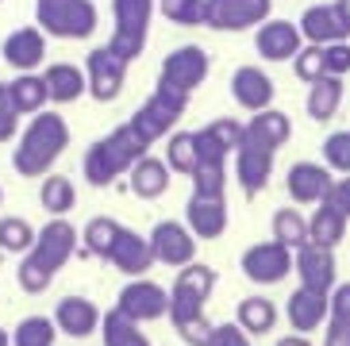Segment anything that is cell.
I'll return each instance as SVG.
<instances>
[{
  "instance_id": "1",
  "label": "cell",
  "mask_w": 350,
  "mask_h": 346,
  "mask_svg": "<svg viewBox=\"0 0 350 346\" xmlns=\"http://www.w3.org/2000/svg\"><path fill=\"white\" fill-rule=\"evenodd\" d=\"M70 146V123L58 112H39L23 123L16 150H12V170L20 177H46L54 170V162L66 154Z\"/></svg>"
},
{
  "instance_id": "2",
  "label": "cell",
  "mask_w": 350,
  "mask_h": 346,
  "mask_svg": "<svg viewBox=\"0 0 350 346\" xmlns=\"http://www.w3.org/2000/svg\"><path fill=\"white\" fill-rule=\"evenodd\" d=\"M35 23L54 39H89L100 12L93 0H35Z\"/></svg>"
},
{
  "instance_id": "3",
  "label": "cell",
  "mask_w": 350,
  "mask_h": 346,
  "mask_svg": "<svg viewBox=\"0 0 350 346\" xmlns=\"http://www.w3.org/2000/svg\"><path fill=\"white\" fill-rule=\"evenodd\" d=\"M31 254L39 258L51 274H58V269H66L73 258L81 254V231H77L66 215H51V219L39 227V235H35Z\"/></svg>"
},
{
  "instance_id": "4",
  "label": "cell",
  "mask_w": 350,
  "mask_h": 346,
  "mask_svg": "<svg viewBox=\"0 0 350 346\" xmlns=\"http://www.w3.org/2000/svg\"><path fill=\"white\" fill-rule=\"evenodd\" d=\"M293 258H297V254H293L288 246H281L278 239H269V243L247 246L243 258H239V269H243L247 281L269 289V285H281V281L293 274Z\"/></svg>"
},
{
  "instance_id": "5",
  "label": "cell",
  "mask_w": 350,
  "mask_h": 346,
  "mask_svg": "<svg viewBox=\"0 0 350 346\" xmlns=\"http://www.w3.org/2000/svg\"><path fill=\"white\" fill-rule=\"evenodd\" d=\"M85 77H89V96L96 104H112L127 85V62L104 42L85 54Z\"/></svg>"
},
{
  "instance_id": "6",
  "label": "cell",
  "mask_w": 350,
  "mask_h": 346,
  "mask_svg": "<svg viewBox=\"0 0 350 346\" xmlns=\"http://www.w3.org/2000/svg\"><path fill=\"white\" fill-rule=\"evenodd\" d=\"M116 308L135 323H154L170 316V289H162L150 277H131L116 296Z\"/></svg>"
},
{
  "instance_id": "7",
  "label": "cell",
  "mask_w": 350,
  "mask_h": 346,
  "mask_svg": "<svg viewBox=\"0 0 350 346\" xmlns=\"http://www.w3.org/2000/svg\"><path fill=\"white\" fill-rule=\"evenodd\" d=\"M208 70H212V58H208L204 46L185 42V46H174V51L162 58V70H158V81L174 85L181 92H196L208 81Z\"/></svg>"
},
{
  "instance_id": "8",
  "label": "cell",
  "mask_w": 350,
  "mask_h": 346,
  "mask_svg": "<svg viewBox=\"0 0 350 346\" xmlns=\"http://www.w3.org/2000/svg\"><path fill=\"white\" fill-rule=\"evenodd\" d=\"M150 250H154L158 265H170V269H185L189 262H196V239L185 227V219H158L150 227Z\"/></svg>"
},
{
  "instance_id": "9",
  "label": "cell",
  "mask_w": 350,
  "mask_h": 346,
  "mask_svg": "<svg viewBox=\"0 0 350 346\" xmlns=\"http://www.w3.org/2000/svg\"><path fill=\"white\" fill-rule=\"evenodd\" d=\"M304 46V35H300V23L293 20H273L254 27V51L262 62H293Z\"/></svg>"
},
{
  "instance_id": "10",
  "label": "cell",
  "mask_w": 350,
  "mask_h": 346,
  "mask_svg": "<svg viewBox=\"0 0 350 346\" xmlns=\"http://www.w3.org/2000/svg\"><path fill=\"white\" fill-rule=\"evenodd\" d=\"M0 58L8 62L16 73H39V66L46 62V31L39 23L8 31L4 42H0Z\"/></svg>"
},
{
  "instance_id": "11",
  "label": "cell",
  "mask_w": 350,
  "mask_h": 346,
  "mask_svg": "<svg viewBox=\"0 0 350 346\" xmlns=\"http://www.w3.org/2000/svg\"><path fill=\"white\" fill-rule=\"evenodd\" d=\"M100 319H104V312L96 308V300H89V296H81V293H70L54 304V327H58V335H66V338L96 335V331H100Z\"/></svg>"
},
{
  "instance_id": "12",
  "label": "cell",
  "mask_w": 350,
  "mask_h": 346,
  "mask_svg": "<svg viewBox=\"0 0 350 346\" xmlns=\"http://www.w3.org/2000/svg\"><path fill=\"white\" fill-rule=\"evenodd\" d=\"M331 185H335V177L323 162H293L285 173V193L293 204H312L316 208L331 196Z\"/></svg>"
},
{
  "instance_id": "13",
  "label": "cell",
  "mask_w": 350,
  "mask_h": 346,
  "mask_svg": "<svg viewBox=\"0 0 350 346\" xmlns=\"http://www.w3.org/2000/svg\"><path fill=\"white\" fill-rule=\"evenodd\" d=\"M285 319L297 335H312L319 327H327L331 319V296L327 293H316V289H304L297 285L285 300Z\"/></svg>"
},
{
  "instance_id": "14",
  "label": "cell",
  "mask_w": 350,
  "mask_h": 346,
  "mask_svg": "<svg viewBox=\"0 0 350 346\" xmlns=\"http://www.w3.org/2000/svg\"><path fill=\"white\" fill-rule=\"evenodd\" d=\"M293 274L304 289H316V293H327L339 285V262H335V250H323V246H304L293 258Z\"/></svg>"
},
{
  "instance_id": "15",
  "label": "cell",
  "mask_w": 350,
  "mask_h": 346,
  "mask_svg": "<svg viewBox=\"0 0 350 346\" xmlns=\"http://www.w3.org/2000/svg\"><path fill=\"white\" fill-rule=\"evenodd\" d=\"M273 77H269L262 66H239L231 73V96H235L239 108H247L250 116L273 108Z\"/></svg>"
},
{
  "instance_id": "16",
  "label": "cell",
  "mask_w": 350,
  "mask_h": 346,
  "mask_svg": "<svg viewBox=\"0 0 350 346\" xmlns=\"http://www.w3.org/2000/svg\"><path fill=\"white\" fill-rule=\"evenodd\" d=\"M273 154L278 150H266V146H254V143H243L235 150V181L247 196H258L269 185V177H273Z\"/></svg>"
},
{
  "instance_id": "17",
  "label": "cell",
  "mask_w": 350,
  "mask_h": 346,
  "mask_svg": "<svg viewBox=\"0 0 350 346\" xmlns=\"http://www.w3.org/2000/svg\"><path fill=\"white\" fill-rule=\"evenodd\" d=\"M108 265H116L124 277H146L150 265H154L150 239L139 235V231H131V227H124L120 239H116V246H112V254H108Z\"/></svg>"
},
{
  "instance_id": "18",
  "label": "cell",
  "mask_w": 350,
  "mask_h": 346,
  "mask_svg": "<svg viewBox=\"0 0 350 346\" xmlns=\"http://www.w3.org/2000/svg\"><path fill=\"white\" fill-rule=\"evenodd\" d=\"M185 227L200 239V243L219 239V235L227 231V200L224 196H189Z\"/></svg>"
},
{
  "instance_id": "19",
  "label": "cell",
  "mask_w": 350,
  "mask_h": 346,
  "mask_svg": "<svg viewBox=\"0 0 350 346\" xmlns=\"http://www.w3.org/2000/svg\"><path fill=\"white\" fill-rule=\"evenodd\" d=\"M300 35L312 46H331V42L350 39V31L342 27L339 12L331 8V4H308V8L300 12Z\"/></svg>"
},
{
  "instance_id": "20",
  "label": "cell",
  "mask_w": 350,
  "mask_h": 346,
  "mask_svg": "<svg viewBox=\"0 0 350 346\" xmlns=\"http://www.w3.org/2000/svg\"><path fill=\"white\" fill-rule=\"evenodd\" d=\"M170 177H174V170L165 165V158L146 154V158H139V162L127 170V189H131L139 200H158V196H165V189H170Z\"/></svg>"
},
{
  "instance_id": "21",
  "label": "cell",
  "mask_w": 350,
  "mask_h": 346,
  "mask_svg": "<svg viewBox=\"0 0 350 346\" xmlns=\"http://www.w3.org/2000/svg\"><path fill=\"white\" fill-rule=\"evenodd\" d=\"M42 81H46V92H51V104H73L89 92V77L73 62H51V66H42Z\"/></svg>"
},
{
  "instance_id": "22",
  "label": "cell",
  "mask_w": 350,
  "mask_h": 346,
  "mask_svg": "<svg viewBox=\"0 0 350 346\" xmlns=\"http://www.w3.org/2000/svg\"><path fill=\"white\" fill-rule=\"evenodd\" d=\"M347 224L350 215L339 212L331 200L316 204L308 215V246H323V250H335V246L347 239Z\"/></svg>"
},
{
  "instance_id": "23",
  "label": "cell",
  "mask_w": 350,
  "mask_h": 346,
  "mask_svg": "<svg viewBox=\"0 0 350 346\" xmlns=\"http://www.w3.org/2000/svg\"><path fill=\"white\" fill-rule=\"evenodd\" d=\"M288 139H293V120L281 108H266V112H254L247 120V143L266 146V150H281Z\"/></svg>"
},
{
  "instance_id": "24",
  "label": "cell",
  "mask_w": 350,
  "mask_h": 346,
  "mask_svg": "<svg viewBox=\"0 0 350 346\" xmlns=\"http://www.w3.org/2000/svg\"><path fill=\"white\" fill-rule=\"evenodd\" d=\"M81 177H85V185H93V189H108V185H116L120 177H124V170H120L116 154L108 150L104 139H96V143L85 146V154H81Z\"/></svg>"
},
{
  "instance_id": "25",
  "label": "cell",
  "mask_w": 350,
  "mask_h": 346,
  "mask_svg": "<svg viewBox=\"0 0 350 346\" xmlns=\"http://www.w3.org/2000/svg\"><path fill=\"white\" fill-rule=\"evenodd\" d=\"M278 319H281V312H278V304L269 300V296H243L235 304V323L247 331L250 338H258V335H269L273 327H278Z\"/></svg>"
},
{
  "instance_id": "26",
  "label": "cell",
  "mask_w": 350,
  "mask_h": 346,
  "mask_svg": "<svg viewBox=\"0 0 350 346\" xmlns=\"http://www.w3.org/2000/svg\"><path fill=\"white\" fill-rule=\"evenodd\" d=\"M342 77H319V81L308 85V96H304V112L312 116L316 123H331L342 108Z\"/></svg>"
},
{
  "instance_id": "27",
  "label": "cell",
  "mask_w": 350,
  "mask_h": 346,
  "mask_svg": "<svg viewBox=\"0 0 350 346\" xmlns=\"http://www.w3.org/2000/svg\"><path fill=\"white\" fill-rule=\"evenodd\" d=\"M12 89V104H16V112L20 116H39L46 112V104H51V92H46V81H42V73H16L8 81Z\"/></svg>"
},
{
  "instance_id": "28",
  "label": "cell",
  "mask_w": 350,
  "mask_h": 346,
  "mask_svg": "<svg viewBox=\"0 0 350 346\" xmlns=\"http://www.w3.org/2000/svg\"><path fill=\"white\" fill-rule=\"evenodd\" d=\"M120 231H124V224H116L112 215H93L81 231V258H100V262H108Z\"/></svg>"
},
{
  "instance_id": "29",
  "label": "cell",
  "mask_w": 350,
  "mask_h": 346,
  "mask_svg": "<svg viewBox=\"0 0 350 346\" xmlns=\"http://www.w3.org/2000/svg\"><path fill=\"white\" fill-rule=\"evenodd\" d=\"M100 343L104 346H150V338H146L143 323L127 319L120 308H108L100 319Z\"/></svg>"
},
{
  "instance_id": "30",
  "label": "cell",
  "mask_w": 350,
  "mask_h": 346,
  "mask_svg": "<svg viewBox=\"0 0 350 346\" xmlns=\"http://www.w3.org/2000/svg\"><path fill=\"white\" fill-rule=\"evenodd\" d=\"M39 204L46 215H70L77 208V185L62 173H46L39 185Z\"/></svg>"
},
{
  "instance_id": "31",
  "label": "cell",
  "mask_w": 350,
  "mask_h": 346,
  "mask_svg": "<svg viewBox=\"0 0 350 346\" xmlns=\"http://www.w3.org/2000/svg\"><path fill=\"white\" fill-rule=\"evenodd\" d=\"M104 143H108V150L116 154V162H120V170H131L139 158H146L150 154V143H146L143 135L135 131L131 123H120V127H112V131L104 135Z\"/></svg>"
},
{
  "instance_id": "32",
  "label": "cell",
  "mask_w": 350,
  "mask_h": 346,
  "mask_svg": "<svg viewBox=\"0 0 350 346\" xmlns=\"http://www.w3.org/2000/svg\"><path fill=\"white\" fill-rule=\"evenodd\" d=\"M269 231L281 246H288L293 254L308 246V215H300V208H278L269 219Z\"/></svg>"
},
{
  "instance_id": "33",
  "label": "cell",
  "mask_w": 350,
  "mask_h": 346,
  "mask_svg": "<svg viewBox=\"0 0 350 346\" xmlns=\"http://www.w3.org/2000/svg\"><path fill=\"white\" fill-rule=\"evenodd\" d=\"M158 0H112V27L116 31H150Z\"/></svg>"
},
{
  "instance_id": "34",
  "label": "cell",
  "mask_w": 350,
  "mask_h": 346,
  "mask_svg": "<svg viewBox=\"0 0 350 346\" xmlns=\"http://www.w3.org/2000/svg\"><path fill=\"white\" fill-rule=\"evenodd\" d=\"M39 227H31L23 215H0V250L4 254H31Z\"/></svg>"
},
{
  "instance_id": "35",
  "label": "cell",
  "mask_w": 350,
  "mask_h": 346,
  "mask_svg": "<svg viewBox=\"0 0 350 346\" xmlns=\"http://www.w3.org/2000/svg\"><path fill=\"white\" fill-rule=\"evenodd\" d=\"M127 123H131V127H135L139 135H143V139H146L150 146H154L158 139H170V135H174V127H177V123L170 120L165 112H158V108H154L150 101L139 104V108L131 112V120H127Z\"/></svg>"
},
{
  "instance_id": "36",
  "label": "cell",
  "mask_w": 350,
  "mask_h": 346,
  "mask_svg": "<svg viewBox=\"0 0 350 346\" xmlns=\"http://www.w3.org/2000/svg\"><path fill=\"white\" fill-rule=\"evenodd\" d=\"M54 343H58L54 316H23L12 327V346H54Z\"/></svg>"
},
{
  "instance_id": "37",
  "label": "cell",
  "mask_w": 350,
  "mask_h": 346,
  "mask_svg": "<svg viewBox=\"0 0 350 346\" xmlns=\"http://www.w3.org/2000/svg\"><path fill=\"white\" fill-rule=\"evenodd\" d=\"M216 269L212 265H204V262H189L185 269H177V277H174V289H181V293H189V296H196V300H204L208 304V296L216 293Z\"/></svg>"
},
{
  "instance_id": "38",
  "label": "cell",
  "mask_w": 350,
  "mask_h": 346,
  "mask_svg": "<svg viewBox=\"0 0 350 346\" xmlns=\"http://www.w3.org/2000/svg\"><path fill=\"white\" fill-rule=\"evenodd\" d=\"M165 165H170L177 177H193V170H196L193 131H174L170 139H165Z\"/></svg>"
},
{
  "instance_id": "39",
  "label": "cell",
  "mask_w": 350,
  "mask_h": 346,
  "mask_svg": "<svg viewBox=\"0 0 350 346\" xmlns=\"http://www.w3.org/2000/svg\"><path fill=\"white\" fill-rule=\"evenodd\" d=\"M16 285H20L27 296H42L46 289L54 285V274L35 254H23L20 265H16Z\"/></svg>"
},
{
  "instance_id": "40",
  "label": "cell",
  "mask_w": 350,
  "mask_h": 346,
  "mask_svg": "<svg viewBox=\"0 0 350 346\" xmlns=\"http://www.w3.org/2000/svg\"><path fill=\"white\" fill-rule=\"evenodd\" d=\"M189 181H193V196H224L227 193V162H200Z\"/></svg>"
},
{
  "instance_id": "41",
  "label": "cell",
  "mask_w": 350,
  "mask_h": 346,
  "mask_svg": "<svg viewBox=\"0 0 350 346\" xmlns=\"http://www.w3.org/2000/svg\"><path fill=\"white\" fill-rule=\"evenodd\" d=\"M319 154H323V165H327L331 173H350V127H342V131H331L327 139H323V146H319Z\"/></svg>"
},
{
  "instance_id": "42",
  "label": "cell",
  "mask_w": 350,
  "mask_h": 346,
  "mask_svg": "<svg viewBox=\"0 0 350 346\" xmlns=\"http://www.w3.org/2000/svg\"><path fill=\"white\" fill-rule=\"evenodd\" d=\"M158 12L177 27H200L204 23V0H158Z\"/></svg>"
},
{
  "instance_id": "43",
  "label": "cell",
  "mask_w": 350,
  "mask_h": 346,
  "mask_svg": "<svg viewBox=\"0 0 350 346\" xmlns=\"http://www.w3.org/2000/svg\"><path fill=\"white\" fill-rule=\"evenodd\" d=\"M189 96H193V92H181V89H174V85L158 81V85H154V92H150L146 101L154 104L158 112H165L174 123H181V116H185V108H189Z\"/></svg>"
},
{
  "instance_id": "44",
  "label": "cell",
  "mask_w": 350,
  "mask_h": 346,
  "mask_svg": "<svg viewBox=\"0 0 350 346\" xmlns=\"http://www.w3.org/2000/svg\"><path fill=\"white\" fill-rule=\"evenodd\" d=\"M293 73H297V81H304V85L319 81V77H327V66H323V46L304 42V46H300V54L293 58Z\"/></svg>"
},
{
  "instance_id": "45",
  "label": "cell",
  "mask_w": 350,
  "mask_h": 346,
  "mask_svg": "<svg viewBox=\"0 0 350 346\" xmlns=\"http://www.w3.org/2000/svg\"><path fill=\"white\" fill-rule=\"evenodd\" d=\"M204 127H208V135H212V139H216V143L224 146L227 154H235L239 146L247 143V123L231 120V116H219V120L204 123Z\"/></svg>"
},
{
  "instance_id": "46",
  "label": "cell",
  "mask_w": 350,
  "mask_h": 346,
  "mask_svg": "<svg viewBox=\"0 0 350 346\" xmlns=\"http://www.w3.org/2000/svg\"><path fill=\"white\" fill-rule=\"evenodd\" d=\"M20 131H23V116L16 112V104H12L8 81H0V143L20 139Z\"/></svg>"
},
{
  "instance_id": "47",
  "label": "cell",
  "mask_w": 350,
  "mask_h": 346,
  "mask_svg": "<svg viewBox=\"0 0 350 346\" xmlns=\"http://www.w3.org/2000/svg\"><path fill=\"white\" fill-rule=\"evenodd\" d=\"M108 46H112V51L120 54L127 66H131V62L146 51V35H143V31H116V27H112V39H108Z\"/></svg>"
},
{
  "instance_id": "48",
  "label": "cell",
  "mask_w": 350,
  "mask_h": 346,
  "mask_svg": "<svg viewBox=\"0 0 350 346\" xmlns=\"http://www.w3.org/2000/svg\"><path fill=\"white\" fill-rule=\"evenodd\" d=\"M174 331H177V338H181L185 346H208V343H212V331H216V323H212L208 316H196V319L177 323Z\"/></svg>"
},
{
  "instance_id": "49",
  "label": "cell",
  "mask_w": 350,
  "mask_h": 346,
  "mask_svg": "<svg viewBox=\"0 0 350 346\" xmlns=\"http://www.w3.org/2000/svg\"><path fill=\"white\" fill-rule=\"evenodd\" d=\"M323 66H327L331 77H347L350 73V39L323 46Z\"/></svg>"
},
{
  "instance_id": "50",
  "label": "cell",
  "mask_w": 350,
  "mask_h": 346,
  "mask_svg": "<svg viewBox=\"0 0 350 346\" xmlns=\"http://www.w3.org/2000/svg\"><path fill=\"white\" fill-rule=\"evenodd\" d=\"M208 346H254V338H250L247 331L235 323V319H227V323H216L212 343H208Z\"/></svg>"
},
{
  "instance_id": "51",
  "label": "cell",
  "mask_w": 350,
  "mask_h": 346,
  "mask_svg": "<svg viewBox=\"0 0 350 346\" xmlns=\"http://www.w3.org/2000/svg\"><path fill=\"white\" fill-rule=\"evenodd\" d=\"M193 143H196V165L200 162H227V150L208 135V127H200V131H193Z\"/></svg>"
},
{
  "instance_id": "52",
  "label": "cell",
  "mask_w": 350,
  "mask_h": 346,
  "mask_svg": "<svg viewBox=\"0 0 350 346\" xmlns=\"http://www.w3.org/2000/svg\"><path fill=\"white\" fill-rule=\"evenodd\" d=\"M331 319H350V281L331 289Z\"/></svg>"
},
{
  "instance_id": "53",
  "label": "cell",
  "mask_w": 350,
  "mask_h": 346,
  "mask_svg": "<svg viewBox=\"0 0 350 346\" xmlns=\"http://www.w3.org/2000/svg\"><path fill=\"white\" fill-rule=\"evenodd\" d=\"M323 346H350V319H327Z\"/></svg>"
},
{
  "instance_id": "54",
  "label": "cell",
  "mask_w": 350,
  "mask_h": 346,
  "mask_svg": "<svg viewBox=\"0 0 350 346\" xmlns=\"http://www.w3.org/2000/svg\"><path fill=\"white\" fill-rule=\"evenodd\" d=\"M339 212L350 215V173H342V177H335V185H331V196H327Z\"/></svg>"
},
{
  "instance_id": "55",
  "label": "cell",
  "mask_w": 350,
  "mask_h": 346,
  "mask_svg": "<svg viewBox=\"0 0 350 346\" xmlns=\"http://www.w3.org/2000/svg\"><path fill=\"white\" fill-rule=\"evenodd\" d=\"M278 346H316L312 343L308 335H297V331H293V335H285V338H278Z\"/></svg>"
},
{
  "instance_id": "56",
  "label": "cell",
  "mask_w": 350,
  "mask_h": 346,
  "mask_svg": "<svg viewBox=\"0 0 350 346\" xmlns=\"http://www.w3.org/2000/svg\"><path fill=\"white\" fill-rule=\"evenodd\" d=\"M331 8L339 12V20H342V27L350 31V0H331Z\"/></svg>"
},
{
  "instance_id": "57",
  "label": "cell",
  "mask_w": 350,
  "mask_h": 346,
  "mask_svg": "<svg viewBox=\"0 0 350 346\" xmlns=\"http://www.w3.org/2000/svg\"><path fill=\"white\" fill-rule=\"evenodd\" d=\"M0 346H12V331H4V327H0Z\"/></svg>"
},
{
  "instance_id": "58",
  "label": "cell",
  "mask_w": 350,
  "mask_h": 346,
  "mask_svg": "<svg viewBox=\"0 0 350 346\" xmlns=\"http://www.w3.org/2000/svg\"><path fill=\"white\" fill-rule=\"evenodd\" d=\"M0 204H4V185H0Z\"/></svg>"
}]
</instances>
